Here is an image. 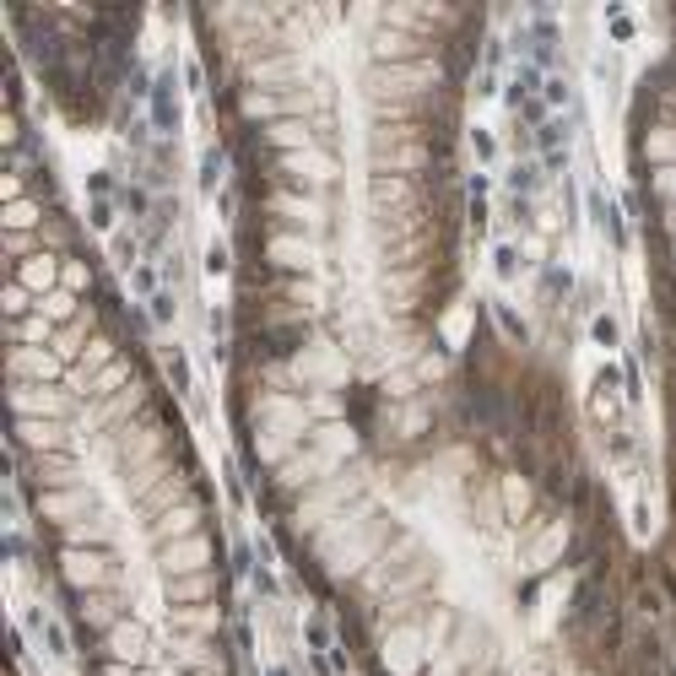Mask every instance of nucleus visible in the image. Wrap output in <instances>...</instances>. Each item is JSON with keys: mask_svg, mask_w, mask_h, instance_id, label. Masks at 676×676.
<instances>
[{"mask_svg": "<svg viewBox=\"0 0 676 676\" xmlns=\"http://www.w3.org/2000/svg\"><path fill=\"white\" fill-rule=\"evenodd\" d=\"M11 412L17 417H49L60 422L71 412V395H60L55 384H11Z\"/></svg>", "mask_w": 676, "mask_h": 676, "instance_id": "obj_3", "label": "nucleus"}, {"mask_svg": "<svg viewBox=\"0 0 676 676\" xmlns=\"http://www.w3.org/2000/svg\"><path fill=\"white\" fill-rule=\"evenodd\" d=\"M98 541H103V525H87V520L65 525V547H98Z\"/></svg>", "mask_w": 676, "mask_h": 676, "instance_id": "obj_27", "label": "nucleus"}, {"mask_svg": "<svg viewBox=\"0 0 676 676\" xmlns=\"http://www.w3.org/2000/svg\"><path fill=\"white\" fill-rule=\"evenodd\" d=\"M444 82V65L439 60H406V65H374L368 71V92L384 103V98H422L428 87Z\"/></svg>", "mask_w": 676, "mask_h": 676, "instance_id": "obj_1", "label": "nucleus"}, {"mask_svg": "<svg viewBox=\"0 0 676 676\" xmlns=\"http://www.w3.org/2000/svg\"><path fill=\"white\" fill-rule=\"evenodd\" d=\"M206 520L201 503H174L168 514H157V541H179V536H195Z\"/></svg>", "mask_w": 676, "mask_h": 676, "instance_id": "obj_10", "label": "nucleus"}, {"mask_svg": "<svg viewBox=\"0 0 676 676\" xmlns=\"http://www.w3.org/2000/svg\"><path fill=\"white\" fill-rule=\"evenodd\" d=\"M60 287L65 293H82V287H92V271L82 260H65V276H60Z\"/></svg>", "mask_w": 676, "mask_h": 676, "instance_id": "obj_30", "label": "nucleus"}, {"mask_svg": "<svg viewBox=\"0 0 676 676\" xmlns=\"http://www.w3.org/2000/svg\"><path fill=\"white\" fill-rule=\"evenodd\" d=\"M60 574H65V585H76V590H98V585H109V558H103V552H87V547H65Z\"/></svg>", "mask_w": 676, "mask_h": 676, "instance_id": "obj_4", "label": "nucleus"}, {"mask_svg": "<svg viewBox=\"0 0 676 676\" xmlns=\"http://www.w3.org/2000/svg\"><path fill=\"white\" fill-rule=\"evenodd\" d=\"M6 249H11V255H17V260H28V255H38V249H33V238H28V233H11V238H6Z\"/></svg>", "mask_w": 676, "mask_h": 676, "instance_id": "obj_33", "label": "nucleus"}, {"mask_svg": "<svg viewBox=\"0 0 676 676\" xmlns=\"http://www.w3.org/2000/svg\"><path fill=\"white\" fill-rule=\"evenodd\" d=\"M314 471H320V460H314V455H293L282 471H276V482H282L287 493H298L303 482H314Z\"/></svg>", "mask_w": 676, "mask_h": 676, "instance_id": "obj_21", "label": "nucleus"}, {"mask_svg": "<svg viewBox=\"0 0 676 676\" xmlns=\"http://www.w3.org/2000/svg\"><path fill=\"white\" fill-rule=\"evenodd\" d=\"M649 190L660 195L666 206H676V168H655V179H649Z\"/></svg>", "mask_w": 676, "mask_h": 676, "instance_id": "obj_32", "label": "nucleus"}, {"mask_svg": "<svg viewBox=\"0 0 676 676\" xmlns=\"http://www.w3.org/2000/svg\"><path fill=\"white\" fill-rule=\"evenodd\" d=\"M17 439L28 444V449H60V439H65V428L60 422H49V417H17Z\"/></svg>", "mask_w": 676, "mask_h": 676, "instance_id": "obj_13", "label": "nucleus"}, {"mask_svg": "<svg viewBox=\"0 0 676 676\" xmlns=\"http://www.w3.org/2000/svg\"><path fill=\"white\" fill-rule=\"evenodd\" d=\"M249 76H255V82H271V87H276V82H287V76H293V65H287V60H260Z\"/></svg>", "mask_w": 676, "mask_h": 676, "instance_id": "obj_31", "label": "nucleus"}, {"mask_svg": "<svg viewBox=\"0 0 676 676\" xmlns=\"http://www.w3.org/2000/svg\"><path fill=\"white\" fill-rule=\"evenodd\" d=\"M174 622H179V628H195V633H211V628H217V612H211V606H179Z\"/></svg>", "mask_w": 676, "mask_h": 676, "instance_id": "obj_26", "label": "nucleus"}, {"mask_svg": "<svg viewBox=\"0 0 676 676\" xmlns=\"http://www.w3.org/2000/svg\"><path fill=\"white\" fill-rule=\"evenodd\" d=\"M671 271H676V249H671Z\"/></svg>", "mask_w": 676, "mask_h": 676, "instance_id": "obj_37", "label": "nucleus"}, {"mask_svg": "<svg viewBox=\"0 0 676 676\" xmlns=\"http://www.w3.org/2000/svg\"><path fill=\"white\" fill-rule=\"evenodd\" d=\"M309 412H320V417H336L341 406H336V395H309Z\"/></svg>", "mask_w": 676, "mask_h": 676, "instance_id": "obj_34", "label": "nucleus"}, {"mask_svg": "<svg viewBox=\"0 0 676 676\" xmlns=\"http://www.w3.org/2000/svg\"><path fill=\"white\" fill-rule=\"evenodd\" d=\"M217 595V574H179V579H168V601L174 606H201V601H211Z\"/></svg>", "mask_w": 676, "mask_h": 676, "instance_id": "obj_11", "label": "nucleus"}, {"mask_svg": "<svg viewBox=\"0 0 676 676\" xmlns=\"http://www.w3.org/2000/svg\"><path fill=\"white\" fill-rule=\"evenodd\" d=\"M55 336V325L44 314H28V320H11V347H44Z\"/></svg>", "mask_w": 676, "mask_h": 676, "instance_id": "obj_18", "label": "nucleus"}, {"mask_svg": "<svg viewBox=\"0 0 676 676\" xmlns=\"http://www.w3.org/2000/svg\"><path fill=\"white\" fill-rule=\"evenodd\" d=\"M28 309H33V293L22 282H11L6 287V314H11V320H28Z\"/></svg>", "mask_w": 676, "mask_h": 676, "instance_id": "obj_28", "label": "nucleus"}, {"mask_svg": "<svg viewBox=\"0 0 676 676\" xmlns=\"http://www.w3.org/2000/svg\"><path fill=\"white\" fill-rule=\"evenodd\" d=\"M503 503H509V514H525L530 509V487L520 482V476H509V482H503Z\"/></svg>", "mask_w": 676, "mask_h": 676, "instance_id": "obj_29", "label": "nucleus"}, {"mask_svg": "<svg viewBox=\"0 0 676 676\" xmlns=\"http://www.w3.org/2000/svg\"><path fill=\"white\" fill-rule=\"evenodd\" d=\"M157 563H163L168 579H179V574H206V568H211V536H206V530H195V536L163 541Z\"/></svg>", "mask_w": 676, "mask_h": 676, "instance_id": "obj_2", "label": "nucleus"}, {"mask_svg": "<svg viewBox=\"0 0 676 676\" xmlns=\"http://www.w3.org/2000/svg\"><path fill=\"white\" fill-rule=\"evenodd\" d=\"M38 222H44V206L38 201H11L6 206V228L11 233H28V228H38Z\"/></svg>", "mask_w": 676, "mask_h": 676, "instance_id": "obj_23", "label": "nucleus"}, {"mask_svg": "<svg viewBox=\"0 0 676 676\" xmlns=\"http://www.w3.org/2000/svg\"><path fill=\"white\" fill-rule=\"evenodd\" d=\"M568 547V525H552L547 536L536 541V547H530V568H547L552 558H558V552Z\"/></svg>", "mask_w": 676, "mask_h": 676, "instance_id": "obj_22", "label": "nucleus"}, {"mask_svg": "<svg viewBox=\"0 0 676 676\" xmlns=\"http://www.w3.org/2000/svg\"><path fill=\"white\" fill-rule=\"evenodd\" d=\"M87 509V493L82 487H49L44 498H38V514H44V520H71L76 525V514Z\"/></svg>", "mask_w": 676, "mask_h": 676, "instance_id": "obj_12", "label": "nucleus"}, {"mask_svg": "<svg viewBox=\"0 0 676 676\" xmlns=\"http://www.w3.org/2000/svg\"><path fill=\"white\" fill-rule=\"evenodd\" d=\"M412 201H417L412 179H401V174H379V179H374V206H379V211H395V206H412Z\"/></svg>", "mask_w": 676, "mask_h": 676, "instance_id": "obj_15", "label": "nucleus"}, {"mask_svg": "<svg viewBox=\"0 0 676 676\" xmlns=\"http://www.w3.org/2000/svg\"><path fill=\"white\" fill-rule=\"evenodd\" d=\"M114 595H87V601H82V622H92V628H114Z\"/></svg>", "mask_w": 676, "mask_h": 676, "instance_id": "obj_24", "label": "nucleus"}, {"mask_svg": "<svg viewBox=\"0 0 676 676\" xmlns=\"http://www.w3.org/2000/svg\"><path fill=\"white\" fill-rule=\"evenodd\" d=\"M130 384H136V379H130V363H125V357H114L103 374H92V395L103 401V395H119V390H130Z\"/></svg>", "mask_w": 676, "mask_h": 676, "instance_id": "obj_19", "label": "nucleus"}, {"mask_svg": "<svg viewBox=\"0 0 676 676\" xmlns=\"http://www.w3.org/2000/svg\"><path fill=\"white\" fill-rule=\"evenodd\" d=\"M238 109H244V119H265V125H276V119H282V109H287V103L276 98V92H260V87H249V92H244V103H238Z\"/></svg>", "mask_w": 676, "mask_h": 676, "instance_id": "obj_17", "label": "nucleus"}, {"mask_svg": "<svg viewBox=\"0 0 676 676\" xmlns=\"http://www.w3.org/2000/svg\"><path fill=\"white\" fill-rule=\"evenodd\" d=\"M141 649H147V633H141V622H114V628H109V655H114V660H130V666H136Z\"/></svg>", "mask_w": 676, "mask_h": 676, "instance_id": "obj_14", "label": "nucleus"}, {"mask_svg": "<svg viewBox=\"0 0 676 676\" xmlns=\"http://www.w3.org/2000/svg\"><path fill=\"white\" fill-rule=\"evenodd\" d=\"M644 157L655 168H676V125H655L644 136Z\"/></svg>", "mask_w": 676, "mask_h": 676, "instance_id": "obj_16", "label": "nucleus"}, {"mask_svg": "<svg viewBox=\"0 0 676 676\" xmlns=\"http://www.w3.org/2000/svg\"><path fill=\"white\" fill-rule=\"evenodd\" d=\"M282 174L309 179V184H330V179H336V157H330V152H314V147L287 152V157H282Z\"/></svg>", "mask_w": 676, "mask_h": 676, "instance_id": "obj_7", "label": "nucleus"}, {"mask_svg": "<svg viewBox=\"0 0 676 676\" xmlns=\"http://www.w3.org/2000/svg\"><path fill=\"white\" fill-rule=\"evenodd\" d=\"M260 141L265 147H276V152H303V147H314V130L303 125V119H276V125H265L260 130Z\"/></svg>", "mask_w": 676, "mask_h": 676, "instance_id": "obj_9", "label": "nucleus"}, {"mask_svg": "<svg viewBox=\"0 0 676 676\" xmlns=\"http://www.w3.org/2000/svg\"><path fill=\"white\" fill-rule=\"evenodd\" d=\"M60 276H65V260L55 255V249H38V255H28L17 265V282L28 287L33 298H49L60 287Z\"/></svg>", "mask_w": 676, "mask_h": 676, "instance_id": "obj_5", "label": "nucleus"}, {"mask_svg": "<svg viewBox=\"0 0 676 676\" xmlns=\"http://www.w3.org/2000/svg\"><path fill=\"white\" fill-rule=\"evenodd\" d=\"M265 260L282 265V271H309V265H314V244H309V238H298V233H276L271 244H265Z\"/></svg>", "mask_w": 676, "mask_h": 676, "instance_id": "obj_8", "label": "nucleus"}, {"mask_svg": "<svg viewBox=\"0 0 676 676\" xmlns=\"http://www.w3.org/2000/svg\"><path fill=\"white\" fill-rule=\"evenodd\" d=\"M271 211H282V217H293V222H320V206L303 201V195H271Z\"/></svg>", "mask_w": 676, "mask_h": 676, "instance_id": "obj_25", "label": "nucleus"}, {"mask_svg": "<svg viewBox=\"0 0 676 676\" xmlns=\"http://www.w3.org/2000/svg\"><path fill=\"white\" fill-rule=\"evenodd\" d=\"M660 228H666V233L676 238V206H666V211H660Z\"/></svg>", "mask_w": 676, "mask_h": 676, "instance_id": "obj_36", "label": "nucleus"}, {"mask_svg": "<svg viewBox=\"0 0 676 676\" xmlns=\"http://www.w3.org/2000/svg\"><path fill=\"white\" fill-rule=\"evenodd\" d=\"M38 314H44L49 325L82 320V314H76V293H65V287H55V293H49V298H38Z\"/></svg>", "mask_w": 676, "mask_h": 676, "instance_id": "obj_20", "label": "nucleus"}, {"mask_svg": "<svg viewBox=\"0 0 676 676\" xmlns=\"http://www.w3.org/2000/svg\"><path fill=\"white\" fill-rule=\"evenodd\" d=\"M60 374V357L49 347H11V384H49Z\"/></svg>", "mask_w": 676, "mask_h": 676, "instance_id": "obj_6", "label": "nucleus"}, {"mask_svg": "<svg viewBox=\"0 0 676 676\" xmlns=\"http://www.w3.org/2000/svg\"><path fill=\"white\" fill-rule=\"evenodd\" d=\"M98 676H136V666H130V660H109V666H103Z\"/></svg>", "mask_w": 676, "mask_h": 676, "instance_id": "obj_35", "label": "nucleus"}]
</instances>
